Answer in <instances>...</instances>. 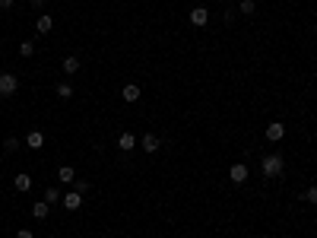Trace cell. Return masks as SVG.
I'll return each instance as SVG.
<instances>
[{"mask_svg": "<svg viewBox=\"0 0 317 238\" xmlns=\"http://www.w3.org/2000/svg\"><path fill=\"white\" fill-rule=\"evenodd\" d=\"M260 172H263V178H279L286 172V159H282L279 152H270V156L260 159Z\"/></svg>", "mask_w": 317, "mask_h": 238, "instance_id": "cell-1", "label": "cell"}, {"mask_svg": "<svg viewBox=\"0 0 317 238\" xmlns=\"http://www.w3.org/2000/svg\"><path fill=\"white\" fill-rule=\"evenodd\" d=\"M19 92V80H16V73H0V96L10 99Z\"/></svg>", "mask_w": 317, "mask_h": 238, "instance_id": "cell-2", "label": "cell"}, {"mask_svg": "<svg viewBox=\"0 0 317 238\" xmlns=\"http://www.w3.org/2000/svg\"><path fill=\"white\" fill-rule=\"evenodd\" d=\"M187 19H191V25H197V29H203V25H210V10H207V6H194Z\"/></svg>", "mask_w": 317, "mask_h": 238, "instance_id": "cell-3", "label": "cell"}, {"mask_svg": "<svg viewBox=\"0 0 317 238\" xmlns=\"http://www.w3.org/2000/svg\"><path fill=\"white\" fill-rule=\"evenodd\" d=\"M263 133H267V140H270V143H279L282 137H286V124H282V121H270Z\"/></svg>", "mask_w": 317, "mask_h": 238, "instance_id": "cell-4", "label": "cell"}, {"mask_svg": "<svg viewBox=\"0 0 317 238\" xmlns=\"http://www.w3.org/2000/svg\"><path fill=\"white\" fill-rule=\"evenodd\" d=\"M247 175H251V172H247V165H244V162H235L232 168H228V178H232V184H244V181H247Z\"/></svg>", "mask_w": 317, "mask_h": 238, "instance_id": "cell-5", "label": "cell"}, {"mask_svg": "<svg viewBox=\"0 0 317 238\" xmlns=\"http://www.w3.org/2000/svg\"><path fill=\"white\" fill-rule=\"evenodd\" d=\"M159 146H162V140L156 137V133H143L140 137V149L143 152H159Z\"/></svg>", "mask_w": 317, "mask_h": 238, "instance_id": "cell-6", "label": "cell"}, {"mask_svg": "<svg viewBox=\"0 0 317 238\" xmlns=\"http://www.w3.org/2000/svg\"><path fill=\"white\" fill-rule=\"evenodd\" d=\"M133 146H140V140H136L130 130H124L121 137H117V149H121V152H130Z\"/></svg>", "mask_w": 317, "mask_h": 238, "instance_id": "cell-7", "label": "cell"}, {"mask_svg": "<svg viewBox=\"0 0 317 238\" xmlns=\"http://www.w3.org/2000/svg\"><path fill=\"white\" fill-rule=\"evenodd\" d=\"M61 70H64L67 76H76V73H80V70H83V64H80V57H76V54H70V57H64V64H61Z\"/></svg>", "mask_w": 317, "mask_h": 238, "instance_id": "cell-8", "label": "cell"}, {"mask_svg": "<svg viewBox=\"0 0 317 238\" xmlns=\"http://www.w3.org/2000/svg\"><path fill=\"white\" fill-rule=\"evenodd\" d=\"M140 96H143V92H140V86H136V83H127V86L121 89V99L130 102V105H133V102H140Z\"/></svg>", "mask_w": 317, "mask_h": 238, "instance_id": "cell-9", "label": "cell"}, {"mask_svg": "<svg viewBox=\"0 0 317 238\" xmlns=\"http://www.w3.org/2000/svg\"><path fill=\"white\" fill-rule=\"evenodd\" d=\"M13 188H16V191H22V194H25V191H32V175H29V172H19V175L13 178Z\"/></svg>", "mask_w": 317, "mask_h": 238, "instance_id": "cell-10", "label": "cell"}, {"mask_svg": "<svg viewBox=\"0 0 317 238\" xmlns=\"http://www.w3.org/2000/svg\"><path fill=\"white\" fill-rule=\"evenodd\" d=\"M61 203H64L67 210H80V207H83V194H80V191H70V194H64Z\"/></svg>", "mask_w": 317, "mask_h": 238, "instance_id": "cell-11", "label": "cell"}, {"mask_svg": "<svg viewBox=\"0 0 317 238\" xmlns=\"http://www.w3.org/2000/svg\"><path fill=\"white\" fill-rule=\"evenodd\" d=\"M35 29L41 32V35H48L51 29H54V16H48V13H41L38 19H35Z\"/></svg>", "mask_w": 317, "mask_h": 238, "instance_id": "cell-12", "label": "cell"}, {"mask_svg": "<svg viewBox=\"0 0 317 238\" xmlns=\"http://www.w3.org/2000/svg\"><path fill=\"white\" fill-rule=\"evenodd\" d=\"M25 146L41 149V146H45V133H41V130H29V137H25Z\"/></svg>", "mask_w": 317, "mask_h": 238, "instance_id": "cell-13", "label": "cell"}, {"mask_svg": "<svg viewBox=\"0 0 317 238\" xmlns=\"http://www.w3.org/2000/svg\"><path fill=\"white\" fill-rule=\"evenodd\" d=\"M57 178H61L64 184H73L76 181V168L73 165H61V168H57Z\"/></svg>", "mask_w": 317, "mask_h": 238, "instance_id": "cell-14", "label": "cell"}, {"mask_svg": "<svg viewBox=\"0 0 317 238\" xmlns=\"http://www.w3.org/2000/svg\"><path fill=\"white\" fill-rule=\"evenodd\" d=\"M48 207H51V203L35 200V203H32V216H35V219H48Z\"/></svg>", "mask_w": 317, "mask_h": 238, "instance_id": "cell-15", "label": "cell"}, {"mask_svg": "<svg viewBox=\"0 0 317 238\" xmlns=\"http://www.w3.org/2000/svg\"><path fill=\"white\" fill-rule=\"evenodd\" d=\"M238 13H241V16H254L257 3H254V0H241V3H238Z\"/></svg>", "mask_w": 317, "mask_h": 238, "instance_id": "cell-16", "label": "cell"}, {"mask_svg": "<svg viewBox=\"0 0 317 238\" xmlns=\"http://www.w3.org/2000/svg\"><path fill=\"white\" fill-rule=\"evenodd\" d=\"M57 99H73V86H70V83H57Z\"/></svg>", "mask_w": 317, "mask_h": 238, "instance_id": "cell-17", "label": "cell"}, {"mask_svg": "<svg viewBox=\"0 0 317 238\" xmlns=\"http://www.w3.org/2000/svg\"><path fill=\"white\" fill-rule=\"evenodd\" d=\"M57 200H64V194L57 191V188H48L45 191V203H57Z\"/></svg>", "mask_w": 317, "mask_h": 238, "instance_id": "cell-18", "label": "cell"}, {"mask_svg": "<svg viewBox=\"0 0 317 238\" xmlns=\"http://www.w3.org/2000/svg\"><path fill=\"white\" fill-rule=\"evenodd\" d=\"M19 54L22 57H32V54H35V45H32V41H19Z\"/></svg>", "mask_w": 317, "mask_h": 238, "instance_id": "cell-19", "label": "cell"}, {"mask_svg": "<svg viewBox=\"0 0 317 238\" xmlns=\"http://www.w3.org/2000/svg\"><path fill=\"white\" fill-rule=\"evenodd\" d=\"M19 146H22V143L16 140V137H6V140H3V149H6V152H16Z\"/></svg>", "mask_w": 317, "mask_h": 238, "instance_id": "cell-20", "label": "cell"}, {"mask_svg": "<svg viewBox=\"0 0 317 238\" xmlns=\"http://www.w3.org/2000/svg\"><path fill=\"white\" fill-rule=\"evenodd\" d=\"M305 200L311 203V207H317V184H311V188L305 191Z\"/></svg>", "mask_w": 317, "mask_h": 238, "instance_id": "cell-21", "label": "cell"}, {"mask_svg": "<svg viewBox=\"0 0 317 238\" xmlns=\"http://www.w3.org/2000/svg\"><path fill=\"white\" fill-rule=\"evenodd\" d=\"M73 191L86 194V191H89V181H86V178H76V181H73Z\"/></svg>", "mask_w": 317, "mask_h": 238, "instance_id": "cell-22", "label": "cell"}, {"mask_svg": "<svg viewBox=\"0 0 317 238\" xmlns=\"http://www.w3.org/2000/svg\"><path fill=\"white\" fill-rule=\"evenodd\" d=\"M16 238H32V232H29V229H19V232H16Z\"/></svg>", "mask_w": 317, "mask_h": 238, "instance_id": "cell-23", "label": "cell"}, {"mask_svg": "<svg viewBox=\"0 0 317 238\" xmlns=\"http://www.w3.org/2000/svg\"><path fill=\"white\" fill-rule=\"evenodd\" d=\"M13 6V0H0V10H10Z\"/></svg>", "mask_w": 317, "mask_h": 238, "instance_id": "cell-24", "label": "cell"}, {"mask_svg": "<svg viewBox=\"0 0 317 238\" xmlns=\"http://www.w3.org/2000/svg\"><path fill=\"white\" fill-rule=\"evenodd\" d=\"M32 6H35V10H41V6H45V0H32Z\"/></svg>", "mask_w": 317, "mask_h": 238, "instance_id": "cell-25", "label": "cell"}, {"mask_svg": "<svg viewBox=\"0 0 317 238\" xmlns=\"http://www.w3.org/2000/svg\"><path fill=\"white\" fill-rule=\"evenodd\" d=\"M222 3H235V0H222Z\"/></svg>", "mask_w": 317, "mask_h": 238, "instance_id": "cell-26", "label": "cell"}]
</instances>
